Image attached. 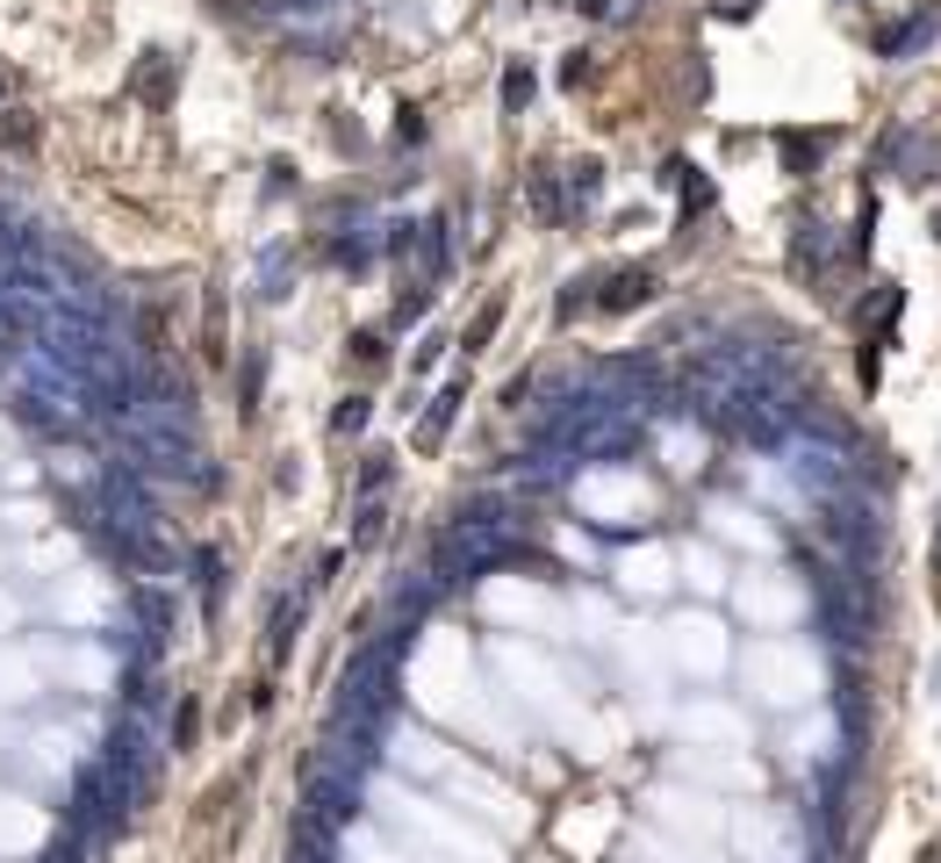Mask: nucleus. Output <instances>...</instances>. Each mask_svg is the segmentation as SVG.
I'll use <instances>...</instances> for the list:
<instances>
[{
	"mask_svg": "<svg viewBox=\"0 0 941 863\" xmlns=\"http://www.w3.org/2000/svg\"><path fill=\"white\" fill-rule=\"evenodd\" d=\"M496 317H504V310H482V317H475V331H467V353H475V345H482V339H489V331H496Z\"/></svg>",
	"mask_w": 941,
	"mask_h": 863,
	"instance_id": "8",
	"label": "nucleus"
},
{
	"mask_svg": "<svg viewBox=\"0 0 941 863\" xmlns=\"http://www.w3.org/2000/svg\"><path fill=\"white\" fill-rule=\"evenodd\" d=\"M453 411H461V389H438L432 411L417 418V446H438V439H446V425H453Z\"/></svg>",
	"mask_w": 941,
	"mask_h": 863,
	"instance_id": "2",
	"label": "nucleus"
},
{
	"mask_svg": "<svg viewBox=\"0 0 941 863\" xmlns=\"http://www.w3.org/2000/svg\"><path fill=\"white\" fill-rule=\"evenodd\" d=\"M783 159H791V165H812V159H819V138H783Z\"/></svg>",
	"mask_w": 941,
	"mask_h": 863,
	"instance_id": "6",
	"label": "nucleus"
},
{
	"mask_svg": "<svg viewBox=\"0 0 941 863\" xmlns=\"http://www.w3.org/2000/svg\"><path fill=\"white\" fill-rule=\"evenodd\" d=\"M331 425H338V432H360V425H367V397H345V403H338V418H331Z\"/></svg>",
	"mask_w": 941,
	"mask_h": 863,
	"instance_id": "5",
	"label": "nucleus"
},
{
	"mask_svg": "<svg viewBox=\"0 0 941 863\" xmlns=\"http://www.w3.org/2000/svg\"><path fill=\"white\" fill-rule=\"evenodd\" d=\"M647 281L640 267H626V274H611V281H597V310H633V302H647Z\"/></svg>",
	"mask_w": 941,
	"mask_h": 863,
	"instance_id": "1",
	"label": "nucleus"
},
{
	"mask_svg": "<svg viewBox=\"0 0 941 863\" xmlns=\"http://www.w3.org/2000/svg\"><path fill=\"white\" fill-rule=\"evenodd\" d=\"M504 101H510V109H525V101H533V72H525V66L504 72Z\"/></svg>",
	"mask_w": 941,
	"mask_h": 863,
	"instance_id": "4",
	"label": "nucleus"
},
{
	"mask_svg": "<svg viewBox=\"0 0 941 863\" xmlns=\"http://www.w3.org/2000/svg\"><path fill=\"white\" fill-rule=\"evenodd\" d=\"M533 209H539V217H560V209H568V202H560V180L546 173V165L533 173Z\"/></svg>",
	"mask_w": 941,
	"mask_h": 863,
	"instance_id": "3",
	"label": "nucleus"
},
{
	"mask_svg": "<svg viewBox=\"0 0 941 863\" xmlns=\"http://www.w3.org/2000/svg\"><path fill=\"white\" fill-rule=\"evenodd\" d=\"M382 482H388V453H374V461L360 468V490H382Z\"/></svg>",
	"mask_w": 941,
	"mask_h": 863,
	"instance_id": "7",
	"label": "nucleus"
},
{
	"mask_svg": "<svg viewBox=\"0 0 941 863\" xmlns=\"http://www.w3.org/2000/svg\"><path fill=\"white\" fill-rule=\"evenodd\" d=\"M583 8H589V14H604V0H583Z\"/></svg>",
	"mask_w": 941,
	"mask_h": 863,
	"instance_id": "9",
	"label": "nucleus"
}]
</instances>
